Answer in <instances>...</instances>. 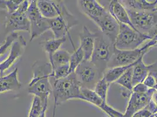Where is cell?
Here are the masks:
<instances>
[{"label":"cell","mask_w":157,"mask_h":117,"mask_svg":"<svg viewBox=\"0 0 157 117\" xmlns=\"http://www.w3.org/2000/svg\"><path fill=\"white\" fill-rule=\"evenodd\" d=\"M33 77L28 85V93L39 98L43 107H48L49 98L52 94L51 81L52 67L49 62H36L33 64Z\"/></svg>","instance_id":"cell-1"},{"label":"cell","mask_w":157,"mask_h":117,"mask_svg":"<svg viewBox=\"0 0 157 117\" xmlns=\"http://www.w3.org/2000/svg\"><path fill=\"white\" fill-rule=\"evenodd\" d=\"M52 80V94L54 98L53 117L55 115L56 107L72 100H82L81 87L78 84L74 72L65 78Z\"/></svg>","instance_id":"cell-2"},{"label":"cell","mask_w":157,"mask_h":117,"mask_svg":"<svg viewBox=\"0 0 157 117\" xmlns=\"http://www.w3.org/2000/svg\"><path fill=\"white\" fill-rule=\"evenodd\" d=\"M120 30L114 45L118 50H134L140 47L144 42L151 40L145 33H142L127 25L119 24Z\"/></svg>","instance_id":"cell-3"},{"label":"cell","mask_w":157,"mask_h":117,"mask_svg":"<svg viewBox=\"0 0 157 117\" xmlns=\"http://www.w3.org/2000/svg\"><path fill=\"white\" fill-rule=\"evenodd\" d=\"M96 32L97 37L91 61L103 74L107 69V65L113 55L115 47L111 40L100 31Z\"/></svg>","instance_id":"cell-4"},{"label":"cell","mask_w":157,"mask_h":117,"mask_svg":"<svg viewBox=\"0 0 157 117\" xmlns=\"http://www.w3.org/2000/svg\"><path fill=\"white\" fill-rule=\"evenodd\" d=\"M154 47H157V42L151 39L145 45L134 50L122 51L115 48L113 55L107 65V69L134 64Z\"/></svg>","instance_id":"cell-5"},{"label":"cell","mask_w":157,"mask_h":117,"mask_svg":"<svg viewBox=\"0 0 157 117\" xmlns=\"http://www.w3.org/2000/svg\"><path fill=\"white\" fill-rule=\"evenodd\" d=\"M76 78L82 89L94 90L103 74L91 60H84L74 72Z\"/></svg>","instance_id":"cell-6"},{"label":"cell","mask_w":157,"mask_h":117,"mask_svg":"<svg viewBox=\"0 0 157 117\" xmlns=\"http://www.w3.org/2000/svg\"><path fill=\"white\" fill-rule=\"evenodd\" d=\"M31 1H23L18 9L13 13L6 17L4 26L10 33L17 31H25L30 33V22L27 15V11Z\"/></svg>","instance_id":"cell-7"},{"label":"cell","mask_w":157,"mask_h":117,"mask_svg":"<svg viewBox=\"0 0 157 117\" xmlns=\"http://www.w3.org/2000/svg\"><path fill=\"white\" fill-rule=\"evenodd\" d=\"M49 22L50 30L55 39L65 38L67 35H69V31L72 28L78 25L79 23L75 16L69 11L65 4L59 16L49 20Z\"/></svg>","instance_id":"cell-8"},{"label":"cell","mask_w":157,"mask_h":117,"mask_svg":"<svg viewBox=\"0 0 157 117\" xmlns=\"http://www.w3.org/2000/svg\"><path fill=\"white\" fill-rule=\"evenodd\" d=\"M36 2L37 1H31L27 11L28 18L30 22V42L50 30L49 20L44 18L40 14Z\"/></svg>","instance_id":"cell-9"},{"label":"cell","mask_w":157,"mask_h":117,"mask_svg":"<svg viewBox=\"0 0 157 117\" xmlns=\"http://www.w3.org/2000/svg\"><path fill=\"white\" fill-rule=\"evenodd\" d=\"M126 10L132 25L140 32L148 35L157 25V11Z\"/></svg>","instance_id":"cell-10"},{"label":"cell","mask_w":157,"mask_h":117,"mask_svg":"<svg viewBox=\"0 0 157 117\" xmlns=\"http://www.w3.org/2000/svg\"><path fill=\"white\" fill-rule=\"evenodd\" d=\"M154 91V89H150L147 92L131 91L128 97L129 100L125 111L123 114V117H131L138 111L147 108Z\"/></svg>","instance_id":"cell-11"},{"label":"cell","mask_w":157,"mask_h":117,"mask_svg":"<svg viewBox=\"0 0 157 117\" xmlns=\"http://www.w3.org/2000/svg\"><path fill=\"white\" fill-rule=\"evenodd\" d=\"M26 46V41L22 35H19L11 46L9 55L3 62L0 63V71L4 73L11 67L23 55Z\"/></svg>","instance_id":"cell-12"},{"label":"cell","mask_w":157,"mask_h":117,"mask_svg":"<svg viewBox=\"0 0 157 117\" xmlns=\"http://www.w3.org/2000/svg\"><path fill=\"white\" fill-rule=\"evenodd\" d=\"M82 101H85L98 107L110 117H123V114L116 110L96 94L94 90L82 89Z\"/></svg>","instance_id":"cell-13"},{"label":"cell","mask_w":157,"mask_h":117,"mask_svg":"<svg viewBox=\"0 0 157 117\" xmlns=\"http://www.w3.org/2000/svg\"><path fill=\"white\" fill-rule=\"evenodd\" d=\"M100 31L114 43L120 30V24L107 11L94 22Z\"/></svg>","instance_id":"cell-14"},{"label":"cell","mask_w":157,"mask_h":117,"mask_svg":"<svg viewBox=\"0 0 157 117\" xmlns=\"http://www.w3.org/2000/svg\"><path fill=\"white\" fill-rule=\"evenodd\" d=\"M77 2L80 12L94 22L108 11L96 0H80Z\"/></svg>","instance_id":"cell-15"},{"label":"cell","mask_w":157,"mask_h":117,"mask_svg":"<svg viewBox=\"0 0 157 117\" xmlns=\"http://www.w3.org/2000/svg\"><path fill=\"white\" fill-rule=\"evenodd\" d=\"M36 4L40 14L44 18L51 20L60 14L65 2L62 1L39 0Z\"/></svg>","instance_id":"cell-16"},{"label":"cell","mask_w":157,"mask_h":117,"mask_svg":"<svg viewBox=\"0 0 157 117\" xmlns=\"http://www.w3.org/2000/svg\"><path fill=\"white\" fill-rule=\"evenodd\" d=\"M97 32H92L86 26H83L79 33L80 46L85 55V60H91Z\"/></svg>","instance_id":"cell-17"},{"label":"cell","mask_w":157,"mask_h":117,"mask_svg":"<svg viewBox=\"0 0 157 117\" xmlns=\"http://www.w3.org/2000/svg\"><path fill=\"white\" fill-rule=\"evenodd\" d=\"M107 10L119 24L127 25L136 31L131 23V20L125 8L121 4L120 1H111L109 6V9Z\"/></svg>","instance_id":"cell-18"},{"label":"cell","mask_w":157,"mask_h":117,"mask_svg":"<svg viewBox=\"0 0 157 117\" xmlns=\"http://www.w3.org/2000/svg\"><path fill=\"white\" fill-rule=\"evenodd\" d=\"M22 87L18 78V69L15 68L13 72L0 77V94L9 91H17Z\"/></svg>","instance_id":"cell-19"},{"label":"cell","mask_w":157,"mask_h":117,"mask_svg":"<svg viewBox=\"0 0 157 117\" xmlns=\"http://www.w3.org/2000/svg\"><path fill=\"white\" fill-rule=\"evenodd\" d=\"M143 57L141 56L132 67V86L133 87L140 83H143L149 74L150 65L145 64Z\"/></svg>","instance_id":"cell-20"},{"label":"cell","mask_w":157,"mask_h":117,"mask_svg":"<svg viewBox=\"0 0 157 117\" xmlns=\"http://www.w3.org/2000/svg\"><path fill=\"white\" fill-rule=\"evenodd\" d=\"M120 2L126 9L136 11H154L157 8V0H128Z\"/></svg>","instance_id":"cell-21"},{"label":"cell","mask_w":157,"mask_h":117,"mask_svg":"<svg viewBox=\"0 0 157 117\" xmlns=\"http://www.w3.org/2000/svg\"><path fill=\"white\" fill-rule=\"evenodd\" d=\"M66 40V37L60 39H47L40 42V46L44 52L48 55L49 59L52 58L53 55L57 52Z\"/></svg>","instance_id":"cell-22"},{"label":"cell","mask_w":157,"mask_h":117,"mask_svg":"<svg viewBox=\"0 0 157 117\" xmlns=\"http://www.w3.org/2000/svg\"><path fill=\"white\" fill-rule=\"evenodd\" d=\"M71 55V53L65 49H60L55 52L49 62L52 67V72L55 69L58 67L69 64Z\"/></svg>","instance_id":"cell-23"},{"label":"cell","mask_w":157,"mask_h":117,"mask_svg":"<svg viewBox=\"0 0 157 117\" xmlns=\"http://www.w3.org/2000/svg\"><path fill=\"white\" fill-rule=\"evenodd\" d=\"M136 63L130 65L109 68L105 70L103 77L110 84L114 83V82L120 78L125 72L135 65Z\"/></svg>","instance_id":"cell-24"},{"label":"cell","mask_w":157,"mask_h":117,"mask_svg":"<svg viewBox=\"0 0 157 117\" xmlns=\"http://www.w3.org/2000/svg\"><path fill=\"white\" fill-rule=\"evenodd\" d=\"M85 60V55L82 49L78 47V49H75L74 52L71 53L70 61H69V67L70 73H72L75 71L76 68L79 65Z\"/></svg>","instance_id":"cell-25"},{"label":"cell","mask_w":157,"mask_h":117,"mask_svg":"<svg viewBox=\"0 0 157 117\" xmlns=\"http://www.w3.org/2000/svg\"><path fill=\"white\" fill-rule=\"evenodd\" d=\"M132 67L127 70L124 73L117 79L114 83L124 87L128 91H132Z\"/></svg>","instance_id":"cell-26"},{"label":"cell","mask_w":157,"mask_h":117,"mask_svg":"<svg viewBox=\"0 0 157 117\" xmlns=\"http://www.w3.org/2000/svg\"><path fill=\"white\" fill-rule=\"evenodd\" d=\"M22 0H0V9L10 15L15 13L22 2Z\"/></svg>","instance_id":"cell-27"},{"label":"cell","mask_w":157,"mask_h":117,"mask_svg":"<svg viewBox=\"0 0 157 117\" xmlns=\"http://www.w3.org/2000/svg\"><path fill=\"white\" fill-rule=\"evenodd\" d=\"M110 83L108 82L103 77L101 78L96 85L94 91L99 97L107 102V94Z\"/></svg>","instance_id":"cell-28"},{"label":"cell","mask_w":157,"mask_h":117,"mask_svg":"<svg viewBox=\"0 0 157 117\" xmlns=\"http://www.w3.org/2000/svg\"><path fill=\"white\" fill-rule=\"evenodd\" d=\"M43 105L39 98L33 96L28 117H38L43 110Z\"/></svg>","instance_id":"cell-29"},{"label":"cell","mask_w":157,"mask_h":117,"mask_svg":"<svg viewBox=\"0 0 157 117\" xmlns=\"http://www.w3.org/2000/svg\"><path fill=\"white\" fill-rule=\"evenodd\" d=\"M19 35L18 32L10 33L7 35L4 42L0 45V56L7 52L8 49L11 46L13 42L18 39Z\"/></svg>","instance_id":"cell-30"},{"label":"cell","mask_w":157,"mask_h":117,"mask_svg":"<svg viewBox=\"0 0 157 117\" xmlns=\"http://www.w3.org/2000/svg\"><path fill=\"white\" fill-rule=\"evenodd\" d=\"M71 74L69 64L62 66L55 69L52 72V77L53 80H58L65 78Z\"/></svg>","instance_id":"cell-31"},{"label":"cell","mask_w":157,"mask_h":117,"mask_svg":"<svg viewBox=\"0 0 157 117\" xmlns=\"http://www.w3.org/2000/svg\"><path fill=\"white\" fill-rule=\"evenodd\" d=\"M147 108L152 112V115L157 113V90H154Z\"/></svg>","instance_id":"cell-32"},{"label":"cell","mask_w":157,"mask_h":117,"mask_svg":"<svg viewBox=\"0 0 157 117\" xmlns=\"http://www.w3.org/2000/svg\"><path fill=\"white\" fill-rule=\"evenodd\" d=\"M143 83L149 89H154L156 85V81L153 76L148 74L147 78L145 79Z\"/></svg>","instance_id":"cell-33"},{"label":"cell","mask_w":157,"mask_h":117,"mask_svg":"<svg viewBox=\"0 0 157 117\" xmlns=\"http://www.w3.org/2000/svg\"><path fill=\"white\" fill-rule=\"evenodd\" d=\"M149 74L153 76L154 78H155L156 81V85L154 89L157 90V63H154L153 64L150 65Z\"/></svg>","instance_id":"cell-34"},{"label":"cell","mask_w":157,"mask_h":117,"mask_svg":"<svg viewBox=\"0 0 157 117\" xmlns=\"http://www.w3.org/2000/svg\"><path fill=\"white\" fill-rule=\"evenodd\" d=\"M152 115V112L147 108L140 111L131 117H151Z\"/></svg>","instance_id":"cell-35"},{"label":"cell","mask_w":157,"mask_h":117,"mask_svg":"<svg viewBox=\"0 0 157 117\" xmlns=\"http://www.w3.org/2000/svg\"><path fill=\"white\" fill-rule=\"evenodd\" d=\"M150 89L143 83H140L138 85H135L133 87L132 91L137 92H147Z\"/></svg>","instance_id":"cell-36"},{"label":"cell","mask_w":157,"mask_h":117,"mask_svg":"<svg viewBox=\"0 0 157 117\" xmlns=\"http://www.w3.org/2000/svg\"><path fill=\"white\" fill-rule=\"evenodd\" d=\"M46 110H47V107H44L43 110L38 117H46Z\"/></svg>","instance_id":"cell-37"},{"label":"cell","mask_w":157,"mask_h":117,"mask_svg":"<svg viewBox=\"0 0 157 117\" xmlns=\"http://www.w3.org/2000/svg\"><path fill=\"white\" fill-rule=\"evenodd\" d=\"M151 117H157V113H156L155 114H154V115H152Z\"/></svg>","instance_id":"cell-38"},{"label":"cell","mask_w":157,"mask_h":117,"mask_svg":"<svg viewBox=\"0 0 157 117\" xmlns=\"http://www.w3.org/2000/svg\"><path fill=\"white\" fill-rule=\"evenodd\" d=\"M2 76H3V74H2V73L1 72V71H0V77H1Z\"/></svg>","instance_id":"cell-39"},{"label":"cell","mask_w":157,"mask_h":117,"mask_svg":"<svg viewBox=\"0 0 157 117\" xmlns=\"http://www.w3.org/2000/svg\"><path fill=\"white\" fill-rule=\"evenodd\" d=\"M1 24H2V20H1V17H0V26H1Z\"/></svg>","instance_id":"cell-40"},{"label":"cell","mask_w":157,"mask_h":117,"mask_svg":"<svg viewBox=\"0 0 157 117\" xmlns=\"http://www.w3.org/2000/svg\"><path fill=\"white\" fill-rule=\"evenodd\" d=\"M157 11V8L155 9V11Z\"/></svg>","instance_id":"cell-41"}]
</instances>
